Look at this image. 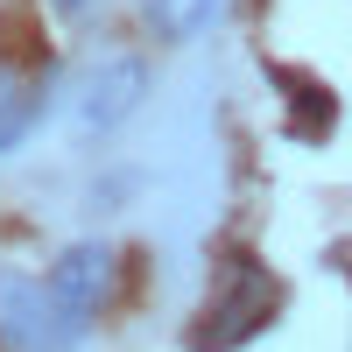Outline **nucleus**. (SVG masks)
Wrapping results in <instances>:
<instances>
[{
  "instance_id": "f257e3e1",
  "label": "nucleus",
  "mask_w": 352,
  "mask_h": 352,
  "mask_svg": "<svg viewBox=\"0 0 352 352\" xmlns=\"http://www.w3.org/2000/svg\"><path fill=\"white\" fill-rule=\"evenodd\" d=\"M71 345H78V331L64 324L50 282L0 268V352H71Z\"/></svg>"
},
{
  "instance_id": "f03ea898",
  "label": "nucleus",
  "mask_w": 352,
  "mask_h": 352,
  "mask_svg": "<svg viewBox=\"0 0 352 352\" xmlns=\"http://www.w3.org/2000/svg\"><path fill=\"white\" fill-rule=\"evenodd\" d=\"M141 99H148V64H141V56H99V64L78 78L71 113H78L85 134H106V127H120L127 113H141Z\"/></svg>"
},
{
  "instance_id": "7ed1b4c3",
  "label": "nucleus",
  "mask_w": 352,
  "mask_h": 352,
  "mask_svg": "<svg viewBox=\"0 0 352 352\" xmlns=\"http://www.w3.org/2000/svg\"><path fill=\"white\" fill-rule=\"evenodd\" d=\"M43 282H50L56 310H64V324L85 338V331H92V317L106 310V289H113V247H106V240H78V247L56 254V268H50Z\"/></svg>"
},
{
  "instance_id": "20e7f679",
  "label": "nucleus",
  "mask_w": 352,
  "mask_h": 352,
  "mask_svg": "<svg viewBox=\"0 0 352 352\" xmlns=\"http://www.w3.org/2000/svg\"><path fill=\"white\" fill-rule=\"evenodd\" d=\"M268 310H275V282L261 275V268H232V289L226 296H212V324H197V338L190 345H204V352H226V345H240V338H254L261 324H268Z\"/></svg>"
},
{
  "instance_id": "39448f33",
  "label": "nucleus",
  "mask_w": 352,
  "mask_h": 352,
  "mask_svg": "<svg viewBox=\"0 0 352 352\" xmlns=\"http://www.w3.org/2000/svg\"><path fill=\"white\" fill-rule=\"evenodd\" d=\"M36 120H43V78H28V71H14V64H0V155L21 148Z\"/></svg>"
},
{
  "instance_id": "423d86ee",
  "label": "nucleus",
  "mask_w": 352,
  "mask_h": 352,
  "mask_svg": "<svg viewBox=\"0 0 352 352\" xmlns=\"http://www.w3.org/2000/svg\"><path fill=\"white\" fill-rule=\"evenodd\" d=\"M226 8H232V0H148V28L162 43H197Z\"/></svg>"
},
{
  "instance_id": "0eeeda50",
  "label": "nucleus",
  "mask_w": 352,
  "mask_h": 352,
  "mask_svg": "<svg viewBox=\"0 0 352 352\" xmlns=\"http://www.w3.org/2000/svg\"><path fill=\"white\" fill-rule=\"evenodd\" d=\"M50 8H56V14H71V21H85V14H99L106 0H50Z\"/></svg>"
}]
</instances>
